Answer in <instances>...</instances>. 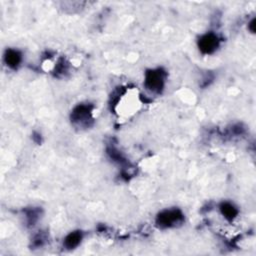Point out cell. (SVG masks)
Instances as JSON below:
<instances>
[{"mask_svg": "<svg viewBox=\"0 0 256 256\" xmlns=\"http://www.w3.org/2000/svg\"><path fill=\"white\" fill-rule=\"evenodd\" d=\"M4 61L11 69H16L22 61V55L18 50L7 49L4 54Z\"/></svg>", "mask_w": 256, "mask_h": 256, "instance_id": "cell-5", "label": "cell"}, {"mask_svg": "<svg viewBox=\"0 0 256 256\" xmlns=\"http://www.w3.org/2000/svg\"><path fill=\"white\" fill-rule=\"evenodd\" d=\"M248 28H249V30H250L252 33L255 32V19H252V20H251V22L248 24Z\"/></svg>", "mask_w": 256, "mask_h": 256, "instance_id": "cell-8", "label": "cell"}, {"mask_svg": "<svg viewBox=\"0 0 256 256\" xmlns=\"http://www.w3.org/2000/svg\"><path fill=\"white\" fill-rule=\"evenodd\" d=\"M92 106L87 104L77 105L71 113V121L80 127H88L92 122Z\"/></svg>", "mask_w": 256, "mask_h": 256, "instance_id": "cell-3", "label": "cell"}, {"mask_svg": "<svg viewBox=\"0 0 256 256\" xmlns=\"http://www.w3.org/2000/svg\"><path fill=\"white\" fill-rule=\"evenodd\" d=\"M82 232L81 231H73V232H70L65 238H64V241H63V245L66 249L68 250H71V249H74L76 248L81 240H82Z\"/></svg>", "mask_w": 256, "mask_h": 256, "instance_id": "cell-6", "label": "cell"}, {"mask_svg": "<svg viewBox=\"0 0 256 256\" xmlns=\"http://www.w3.org/2000/svg\"><path fill=\"white\" fill-rule=\"evenodd\" d=\"M184 221V215L179 209H165L161 211L156 217V225L159 228L166 229L176 227L182 224Z\"/></svg>", "mask_w": 256, "mask_h": 256, "instance_id": "cell-1", "label": "cell"}, {"mask_svg": "<svg viewBox=\"0 0 256 256\" xmlns=\"http://www.w3.org/2000/svg\"><path fill=\"white\" fill-rule=\"evenodd\" d=\"M219 42V38L215 33L208 32L199 38L198 47L203 54H212L218 48Z\"/></svg>", "mask_w": 256, "mask_h": 256, "instance_id": "cell-4", "label": "cell"}, {"mask_svg": "<svg viewBox=\"0 0 256 256\" xmlns=\"http://www.w3.org/2000/svg\"><path fill=\"white\" fill-rule=\"evenodd\" d=\"M166 79V73L163 69H150L145 73L144 85L145 87L153 93H161L164 88Z\"/></svg>", "mask_w": 256, "mask_h": 256, "instance_id": "cell-2", "label": "cell"}, {"mask_svg": "<svg viewBox=\"0 0 256 256\" xmlns=\"http://www.w3.org/2000/svg\"><path fill=\"white\" fill-rule=\"evenodd\" d=\"M220 211H221L222 215H223L227 220H229V221L233 220V219L237 216V214H238L237 208H236L233 204H231V203H229V202H223V203H221V205H220Z\"/></svg>", "mask_w": 256, "mask_h": 256, "instance_id": "cell-7", "label": "cell"}]
</instances>
